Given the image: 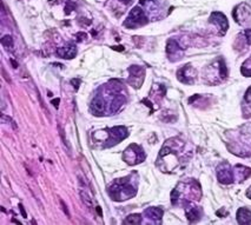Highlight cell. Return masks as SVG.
<instances>
[{"label":"cell","instance_id":"cell-1","mask_svg":"<svg viewBox=\"0 0 251 225\" xmlns=\"http://www.w3.org/2000/svg\"><path fill=\"white\" fill-rule=\"evenodd\" d=\"M190 157L191 151L186 149L185 143L177 138L168 140L159 153V160L163 163L162 168L164 171H172L179 168Z\"/></svg>","mask_w":251,"mask_h":225},{"label":"cell","instance_id":"cell-2","mask_svg":"<svg viewBox=\"0 0 251 225\" xmlns=\"http://www.w3.org/2000/svg\"><path fill=\"white\" fill-rule=\"evenodd\" d=\"M202 191L201 186L196 180L191 179L188 182H182L177 185V188L172 191L171 200L174 205L190 203L192 200H200Z\"/></svg>","mask_w":251,"mask_h":225},{"label":"cell","instance_id":"cell-3","mask_svg":"<svg viewBox=\"0 0 251 225\" xmlns=\"http://www.w3.org/2000/svg\"><path fill=\"white\" fill-rule=\"evenodd\" d=\"M109 192L112 200H129L130 197H132L136 194V189L131 185L127 178H125V179H119L115 184H112Z\"/></svg>","mask_w":251,"mask_h":225},{"label":"cell","instance_id":"cell-4","mask_svg":"<svg viewBox=\"0 0 251 225\" xmlns=\"http://www.w3.org/2000/svg\"><path fill=\"white\" fill-rule=\"evenodd\" d=\"M227 75L226 66L223 59H218L206 70V81L210 84L220 83Z\"/></svg>","mask_w":251,"mask_h":225},{"label":"cell","instance_id":"cell-5","mask_svg":"<svg viewBox=\"0 0 251 225\" xmlns=\"http://www.w3.org/2000/svg\"><path fill=\"white\" fill-rule=\"evenodd\" d=\"M123 158H124V160L127 164L135 165L144 160L145 154L143 152L142 148H139L137 144H132L125 150L124 154H123Z\"/></svg>","mask_w":251,"mask_h":225},{"label":"cell","instance_id":"cell-6","mask_svg":"<svg viewBox=\"0 0 251 225\" xmlns=\"http://www.w3.org/2000/svg\"><path fill=\"white\" fill-rule=\"evenodd\" d=\"M148 23V18L145 16V12L139 7H135L130 12V16L127 17L126 22L124 23V26L130 28L138 27V26H143Z\"/></svg>","mask_w":251,"mask_h":225},{"label":"cell","instance_id":"cell-7","mask_svg":"<svg viewBox=\"0 0 251 225\" xmlns=\"http://www.w3.org/2000/svg\"><path fill=\"white\" fill-rule=\"evenodd\" d=\"M233 18L239 25H247L251 23V6L247 2H242L233 10Z\"/></svg>","mask_w":251,"mask_h":225},{"label":"cell","instance_id":"cell-8","mask_svg":"<svg viewBox=\"0 0 251 225\" xmlns=\"http://www.w3.org/2000/svg\"><path fill=\"white\" fill-rule=\"evenodd\" d=\"M217 178L222 184H231L236 180L235 169L229 163H223L217 168Z\"/></svg>","mask_w":251,"mask_h":225},{"label":"cell","instance_id":"cell-9","mask_svg":"<svg viewBox=\"0 0 251 225\" xmlns=\"http://www.w3.org/2000/svg\"><path fill=\"white\" fill-rule=\"evenodd\" d=\"M177 77L178 80L182 81V83L191 85V84H194L195 80H196L197 72L191 65H185L177 72Z\"/></svg>","mask_w":251,"mask_h":225},{"label":"cell","instance_id":"cell-10","mask_svg":"<svg viewBox=\"0 0 251 225\" xmlns=\"http://www.w3.org/2000/svg\"><path fill=\"white\" fill-rule=\"evenodd\" d=\"M184 50L185 49L183 48L182 44L178 42L177 39H170L168 42V45H166V52H168L169 58H170L172 61L180 59L183 55Z\"/></svg>","mask_w":251,"mask_h":225},{"label":"cell","instance_id":"cell-11","mask_svg":"<svg viewBox=\"0 0 251 225\" xmlns=\"http://www.w3.org/2000/svg\"><path fill=\"white\" fill-rule=\"evenodd\" d=\"M210 23L214 24L216 27H217L218 34H220V36L226 34V32L227 31V27H229V23H227L226 17L221 12L212 13L211 17H210Z\"/></svg>","mask_w":251,"mask_h":225},{"label":"cell","instance_id":"cell-12","mask_svg":"<svg viewBox=\"0 0 251 225\" xmlns=\"http://www.w3.org/2000/svg\"><path fill=\"white\" fill-rule=\"evenodd\" d=\"M129 72L131 73L130 84H132L135 87L141 86L144 79V70L139 66H132L129 69Z\"/></svg>","mask_w":251,"mask_h":225},{"label":"cell","instance_id":"cell-13","mask_svg":"<svg viewBox=\"0 0 251 225\" xmlns=\"http://www.w3.org/2000/svg\"><path fill=\"white\" fill-rule=\"evenodd\" d=\"M57 54L58 57L64 58V59H72L77 54V48H75V45H74V44H68L66 46L58 49Z\"/></svg>","mask_w":251,"mask_h":225},{"label":"cell","instance_id":"cell-14","mask_svg":"<svg viewBox=\"0 0 251 225\" xmlns=\"http://www.w3.org/2000/svg\"><path fill=\"white\" fill-rule=\"evenodd\" d=\"M109 131H110V136H111L109 142H112V140H113V144H116V143H119L122 139L126 138V137H127L126 128L123 127V126L111 128V130H109Z\"/></svg>","mask_w":251,"mask_h":225},{"label":"cell","instance_id":"cell-15","mask_svg":"<svg viewBox=\"0 0 251 225\" xmlns=\"http://www.w3.org/2000/svg\"><path fill=\"white\" fill-rule=\"evenodd\" d=\"M79 183H80V196H81V200H83L84 204H85V205L87 206V209L93 210L92 198H91V196L89 195V192H87V188H86L85 184H84L83 178H79Z\"/></svg>","mask_w":251,"mask_h":225},{"label":"cell","instance_id":"cell-16","mask_svg":"<svg viewBox=\"0 0 251 225\" xmlns=\"http://www.w3.org/2000/svg\"><path fill=\"white\" fill-rule=\"evenodd\" d=\"M186 217H188L189 222L194 223V222H197L201 219V216H202V210L200 207L194 206V205H189L186 206Z\"/></svg>","mask_w":251,"mask_h":225},{"label":"cell","instance_id":"cell-17","mask_svg":"<svg viewBox=\"0 0 251 225\" xmlns=\"http://www.w3.org/2000/svg\"><path fill=\"white\" fill-rule=\"evenodd\" d=\"M145 215L148 216L149 218L152 219V223L158 224L162 221V216H163V210L159 209V207H150L145 211Z\"/></svg>","mask_w":251,"mask_h":225},{"label":"cell","instance_id":"cell-18","mask_svg":"<svg viewBox=\"0 0 251 225\" xmlns=\"http://www.w3.org/2000/svg\"><path fill=\"white\" fill-rule=\"evenodd\" d=\"M237 221L239 224H251V211L247 207H241L237 211Z\"/></svg>","mask_w":251,"mask_h":225},{"label":"cell","instance_id":"cell-19","mask_svg":"<svg viewBox=\"0 0 251 225\" xmlns=\"http://www.w3.org/2000/svg\"><path fill=\"white\" fill-rule=\"evenodd\" d=\"M241 71L245 75V77H251V57L249 58V59H247L244 61Z\"/></svg>","mask_w":251,"mask_h":225},{"label":"cell","instance_id":"cell-20","mask_svg":"<svg viewBox=\"0 0 251 225\" xmlns=\"http://www.w3.org/2000/svg\"><path fill=\"white\" fill-rule=\"evenodd\" d=\"M125 224H139L142 223V216L141 215H131L124 221Z\"/></svg>","mask_w":251,"mask_h":225},{"label":"cell","instance_id":"cell-21","mask_svg":"<svg viewBox=\"0 0 251 225\" xmlns=\"http://www.w3.org/2000/svg\"><path fill=\"white\" fill-rule=\"evenodd\" d=\"M1 44L4 48H6L7 50H12L13 49V39L12 37L10 36H5L1 38Z\"/></svg>","mask_w":251,"mask_h":225},{"label":"cell","instance_id":"cell-22","mask_svg":"<svg viewBox=\"0 0 251 225\" xmlns=\"http://www.w3.org/2000/svg\"><path fill=\"white\" fill-rule=\"evenodd\" d=\"M58 128H59L60 137H61V139H63V144L65 145V148H66V149H68V152H69V154H71V146H70L69 142H68V140H66L65 136H64V130H63V128H61L60 125H58Z\"/></svg>","mask_w":251,"mask_h":225},{"label":"cell","instance_id":"cell-23","mask_svg":"<svg viewBox=\"0 0 251 225\" xmlns=\"http://www.w3.org/2000/svg\"><path fill=\"white\" fill-rule=\"evenodd\" d=\"M60 204H61V206H63V210H64V212L66 213V216H68V217H71V215H70V212H69L68 206H66V204L64 203L63 200H60Z\"/></svg>","mask_w":251,"mask_h":225},{"label":"cell","instance_id":"cell-24","mask_svg":"<svg viewBox=\"0 0 251 225\" xmlns=\"http://www.w3.org/2000/svg\"><path fill=\"white\" fill-rule=\"evenodd\" d=\"M245 100H247V103L251 106V87H250L249 90H248L247 96H245Z\"/></svg>","mask_w":251,"mask_h":225},{"label":"cell","instance_id":"cell-25","mask_svg":"<svg viewBox=\"0 0 251 225\" xmlns=\"http://www.w3.org/2000/svg\"><path fill=\"white\" fill-rule=\"evenodd\" d=\"M1 70H2V75H4V78H5V79H6L7 83H12V81H11L10 78L7 77V75H6V72H5V69H4V67H1Z\"/></svg>","mask_w":251,"mask_h":225},{"label":"cell","instance_id":"cell-26","mask_svg":"<svg viewBox=\"0 0 251 225\" xmlns=\"http://www.w3.org/2000/svg\"><path fill=\"white\" fill-rule=\"evenodd\" d=\"M119 1H121L122 4H124V5H130L131 2L133 1V0H119Z\"/></svg>","mask_w":251,"mask_h":225},{"label":"cell","instance_id":"cell-27","mask_svg":"<svg viewBox=\"0 0 251 225\" xmlns=\"http://www.w3.org/2000/svg\"><path fill=\"white\" fill-rule=\"evenodd\" d=\"M19 207H20V210H22V213H23V217H24V218H26V213H25V210H24V207H23V205H22V204H20V205H19Z\"/></svg>","mask_w":251,"mask_h":225},{"label":"cell","instance_id":"cell-28","mask_svg":"<svg viewBox=\"0 0 251 225\" xmlns=\"http://www.w3.org/2000/svg\"><path fill=\"white\" fill-rule=\"evenodd\" d=\"M58 103H59V99H54V100L52 101V104H53L54 106H57V107H58Z\"/></svg>","mask_w":251,"mask_h":225},{"label":"cell","instance_id":"cell-29","mask_svg":"<svg viewBox=\"0 0 251 225\" xmlns=\"http://www.w3.org/2000/svg\"><path fill=\"white\" fill-rule=\"evenodd\" d=\"M72 84H79V80H72ZM75 87V89H78V86H79V85H74Z\"/></svg>","mask_w":251,"mask_h":225},{"label":"cell","instance_id":"cell-30","mask_svg":"<svg viewBox=\"0 0 251 225\" xmlns=\"http://www.w3.org/2000/svg\"><path fill=\"white\" fill-rule=\"evenodd\" d=\"M247 196L251 200V186L249 188V190H248V191H247Z\"/></svg>","mask_w":251,"mask_h":225}]
</instances>
